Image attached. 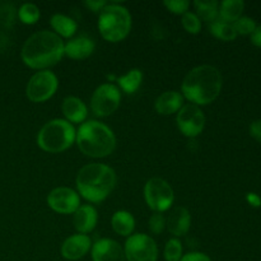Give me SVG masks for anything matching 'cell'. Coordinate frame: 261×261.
Returning <instances> with one entry per match:
<instances>
[{
	"mask_svg": "<svg viewBox=\"0 0 261 261\" xmlns=\"http://www.w3.org/2000/svg\"><path fill=\"white\" fill-rule=\"evenodd\" d=\"M64 41L51 31H38L33 33L22 47V60L28 68L36 70H48L60 63L64 58Z\"/></svg>",
	"mask_w": 261,
	"mask_h": 261,
	"instance_id": "cell-1",
	"label": "cell"
},
{
	"mask_svg": "<svg viewBox=\"0 0 261 261\" xmlns=\"http://www.w3.org/2000/svg\"><path fill=\"white\" fill-rule=\"evenodd\" d=\"M223 86L222 74L213 65H199L184 78L181 92L184 98L196 106H206L219 97Z\"/></svg>",
	"mask_w": 261,
	"mask_h": 261,
	"instance_id": "cell-2",
	"label": "cell"
},
{
	"mask_svg": "<svg viewBox=\"0 0 261 261\" xmlns=\"http://www.w3.org/2000/svg\"><path fill=\"white\" fill-rule=\"evenodd\" d=\"M76 193L93 204L102 203L114 191L116 172L103 163H89L79 170L75 178Z\"/></svg>",
	"mask_w": 261,
	"mask_h": 261,
	"instance_id": "cell-3",
	"label": "cell"
},
{
	"mask_svg": "<svg viewBox=\"0 0 261 261\" xmlns=\"http://www.w3.org/2000/svg\"><path fill=\"white\" fill-rule=\"evenodd\" d=\"M76 145L84 155L105 158L116 148V137L112 129L97 120H87L76 130Z\"/></svg>",
	"mask_w": 261,
	"mask_h": 261,
	"instance_id": "cell-4",
	"label": "cell"
},
{
	"mask_svg": "<svg viewBox=\"0 0 261 261\" xmlns=\"http://www.w3.org/2000/svg\"><path fill=\"white\" fill-rule=\"evenodd\" d=\"M132 14L122 5L109 3L98 15V30L102 38L116 43L125 40L132 31Z\"/></svg>",
	"mask_w": 261,
	"mask_h": 261,
	"instance_id": "cell-5",
	"label": "cell"
},
{
	"mask_svg": "<svg viewBox=\"0 0 261 261\" xmlns=\"http://www.w3.org/2000/svg\"><path fill=\"white\" fill-rule=\"evenodd\" d=\"M76 130L65 119L46 122L37 135V145L47 153H61L75 143Z\"/></svg>",
	"mask_w": 261,
	"mask_h": 261,
	"instance_id": "cell-6",
	"label": "cell"
},
{
	"mask_svg": "<svg viewBox=\"0 0 261 261\" xmlns=\"http://www.w3.org/2000/svg\"><path fill=\"white\" fill-rule=\"evenodd\" d=\"M144 199L147 205L154 213H165L172 206L175 194L167 181L160 177H153L145 184Z\"/></svg>",
	"mask_w": 261,
	"mask_h": 261,
	"instance_id": "cell-7",
	"label": "cell"
},
{
	"mask_svg": "<svg viewBox=\"0 0 261 261\" xmlns=\"http://www.w3.org/2000/svg\"><path fill=\"white\" fill-rule=\"evenodd\" d=\"M59 88V79L51 70H40L31 76L25 94L31 102L42 103L48 101Z\"/></svg>",
	"mask_w": 261,
	"mask_h": 261,
	"instance_id": "cell-8",
	"label": "cell"
},
{
	"mask_svg": "<svg viewBox=\"0 0 261 261\" xmlns=\"http://www.w3.org/2000/svg\"><path fill=\"white\" fill-rule=\"evenodd\" d=\"M121 103V92L112 83H103L94 89L91 98V110L97 117L114 114Z\"/></svg>",
	"mask_w": 261,
	"mask_h": 261,
	"instance_id": "cell-9",
	"label": "cell"
},
{
	"mask_svg": "<svg viewBox=\"0 0 261 261\" xmlns=\"http://www.w3.org/2000/svg\"><path fill=\"white\" fill-rule=\"evenodd\" d=\"M126 261H157L158 247L154 240L145 233L127 237L124 246Z\"/></svg>",
	"mask_w": 261,
	"mask_h": 261,
	"instance_id": "cell-10",
	"label": "cell"
},
{
	"mask_svg": "<svg viewBox=\"0 0 261 261\" xmlns=\"http://www.w3.org/2000/svg\"><path fill=\"white\" fill-rule=\"evenodd\" d=\"M176 124L181 134L188 138H196L205 127V115L196 105H184L177 112Z\"/></svg>",
	"mask_w": 261,
	"mask_h": 261,
	"instance_id": "cell-11",
	"label": "cell"
},
{
	"mask_svg": "<svg viewBox=\"0 0 261 261\" xmlns=\"http://www.w3.org/2000/svg\"><path fill=\"white\" fill-rule=\"evenodd\" d=\"M47 205L59 214H74L81 206V196L70 188H56L47 195Z\"/></svg>",
	"mask_w": 261,
	"mask_h": 261,
	"instance_id": "cell-12",
	"label": "cell"
},
{
	"mask_svg": "<svg viewBox=\"0 0 261 261\" xmlns=\"http://www.w3.org/2000/svg\"><path fill=\"white\" fill-rule=\"evenodd\" d=\"M91 254L93 261H126L124 247L111 239H101L94 242Z\"/></svg>",
	"mask_w": 261,
	"mask_h": 261,
	"instance_id": "cell-13",
	"label": "cell"
},
{
	"mask_svg": "<svg viewBox=\"0 0 261 261\" xmlns=\"http://www.w3.org/2000/svg\"><path fill=\"white\" fill-rule=\"evenodd\" d=\"M92 240L88 234L76 233L68 237L61 245V255L64 259L76 261L86 256L92 249Z\"/></svg>",
	"mask_w": 261,
	"mask_h": 261,
	"instance_id": "cell-14",
	"label": "cell"
},
{
	"mask_svg": "<svg viewBox=\"0 0 261 261\" xmlns=\"http://www.w3.org/2000/svg\"><path fill=\"white\" fill-rule=\"evenodd\" d=\"M96 50V43L91 37L78 36L73 37L64 45V55L73 60H84Z\"/></svg>",
	"mask_w": 261,
	"mask_h": 261,
	"instance_id": "cell-15",
	"label": "cell"
},
{
	"mask_svg": "<svg viewBox=\"0 0 261 261\" xmlns=\"http://www.w3.org/2000/svg\"><path fill=\"white\" fill-rule=\"evenodd\" d=\"M166 227L176 239L188 234L191 227L190 212L184 206H177V208L172 209L166 218Z\"/></svg>",
	"mask_w": 261,
	"mask_h": 261,
	"instance_id": "cell-16",
	"label": "cell"
},
{
	"mask_svg": "<svg viewBox=\"0 0 261 261\" xmlns=\"http://www.w3.org/2000/svg\"><path fill=\"white\" fill-rule=\"evenodd\" d=\"M97 222H98V214H97L96 208L91 204H83L74 213L73 223L78 233H91L96 228Z\"/></svg>",
	"mask_w": 261,
	"mask_h": 261,
	"instance_id": "cell-17",
	"label": "cell"
},
{
	"mask_svg": "<svg viewBox=\"0 0 261 261\" xmlns=\"http://www.w3.org/2000/svg\"><path fill=\"white\" fill-rule=\"evenodd\" d=\"M61 111H63L66 121H69L70 124H83L84 121H87V116H88L87 105L81 98L74 96L65 97L63 99Z\"/></svg>",
	"mask_w": 261,
	"mask_h": 261,
	"instance_id": "cell-18",
	"label": "cell"
},
{
	"mask_svg": "<svg viewBox=\"0 0 261 261\" xmlns=\"http://www.w3.org/2000/svg\"><path fill=\"white\" fill-rule=\"evenodd\" d=\"M184 98L182 94L180 92L176 91H167L163 92L161 96L157 97L154 102V109L155 111L160 115H173L177 114L180 111L181 107L184 106Z\"/></svg>",
	"mask_w": 261,
	"mask_h": 261,
	"instance_id": "cell-19",
	"label": "cell"
},
{
	"mask_svg": "<svg viewBox=\"0 0 261 261\" xmlns=\"http://www.w3.org/2000/svg\"><path fill=\"white\" fill-rule=\"evenodd\" d=\"M112 229L122 237H130L135 229V219L127 211H117L112 214Z\"/></svg>",
	"mask_w": 261,
	"mask_h": 261,
	"instance_id": "cell-20",
	"label": "cell"
},
{
	"mask_svg": "<svg viewBox=\"0 0 261 261\" xmlns=\"http://www.w3.org/2000/svg\"><path fill=\"white\" fill-rule=\"evenodd\" d=\"M50 24L53 27L54 33H56L60 38H69L70 40L78 30V24H76L75 20L65 14H54L51 17Z\"/></svg>",
	"mask_w": 261,
	"mask_h": 261,
	"instance_id": "cell-21",
	"label": "cell"
},
{
	"mask_svg": "<svg viewBox=\"0 0 261 261\" xmlns=\"http://www.w3.org/2000/svg\"><path fill=\"white\" fill-rule=\"evenodd\" d=\"M245 3L242 0H224L219 3L218 18L227 23L233 24L239 18L242 17Z\"/></svg>",
	"mask_w": 261,
	"mask_h": 261,
	"instance_id": "cell-22",
	"label": "cell"
},
{
	"mask_svg": "<svg viewBox=\"0 0 261 261\" xmlns=\"http://www.w3.org/2000/svg\"><path fill=\"white\" fill-rule=\"evenodd\" d=\"M116 81L117 84H119V89H121L126 94H133L142 86L143 73L140 69H130L125 75L119 76Z\"/></svg>",
	"mask_w": 261,
	"mask_h": 261,
	"instance_id": "cell-23",
	"label": "cell"
},
{
	"mask_svg": "<svg viewBox=\"0 0 261 261\" xmlns=\"http://www.w3.org/2000/svg\"><path fill=\"white\" fill-rule=\"evenodd\" d=\"M208 30L211 32V35H213L218 40L226 41V42L234 41L237 37V33L234 31L233 24L224 22V20L219 19V18H217L212 23H208Z\"/></svg>",
	"mask_w": 261,
	"mask_h": 261,
	"instance_id": "cell-24",
	"label": "cell"
},
{
	"mask_svg": "<svg viewBox=\"0 0 261 261\" xmlns=\"http://www.w3.org/2000/svg\"><path fill=\"white\" fill-rule=\"evenodd\" d=\"M194 7H195L196 13L199 19L205 20L206 23H212L218 18V10H219V3L216 0H208V2H194Z\"/></svg>",
	"mask_w": 261,
	"mask_h": 261,
	"instance_id": "cell-25",
	"label": "cell"
},
{
	"mask_svg": "<svg viewBox=\"0 0 261 261\" xmlns=\"http://www.w3.org/2000/svg\"><path fill=\"white\" fill-rule=\"evenodd\" d=\"M18 17H19L20 22L31 25L37 23V20L41 17V13L36 4H33V3H24L19 8V10H18Z\"/></svg>",
	"mask_w": 261,
	"mask_h": 261,
	"instance_id": "cell-26",
	"label": "cell"
},
{
	"mask_svg": "<svg viewBox=\"0 0 261 261\" xmlns=\"http://www.w3.org/2000/svg\"><path fill=\"white\" fill-rule=\"evenodd\" d=\"M182 244L178 239H171L168 240L167 244L165 246V255L166 261H180L182 257Z\"/></svg>",
	"mask_w": 261,
	"mask_h": 261,
	"instance_id": "cell-27",
	"label": "cell"
},
{
	"mask_svg": "<svg viewBox=\"0 0 261 261\" xmlns=\"http://www.w3.org/2000/svg\"><path fill=\"white\" fill-rule=\"evenodd\" d=\"M181 23H182L184 30L188 33H191V35H198L201 30V20L199 19V17L195 13H185V14L182 15Z\"/></svg>",
	"mask_w": 261,
	"mask_h": 261,
	"instance_id": "cell-28",
	"label": "cell"
},
{
	"mask_svg": "<svg viewBox=\"0 0 261 261\" xmlns=\"http://www.w3.org/2000/svg\"><path fill=\"white\" fill-rule=\"evenodd\" d=\"M233 28L234 31H236L237 36H251L252 32L255 31V28H256V22H255L252 18L244 17V15H242L241 18H239V19L233 23Z\"/></svg>",
	"mask_w": 261,
	"mask_h": 261,
	"instance_id": "cell-29",
	"label": "cell"
},
{
	"mask_svg": "<svg viewBox=\"0 0 261 261\" xmlns=\"http://www.w3.org/2000/svg\"><path fill=\"white\" fill-rule=\"evenodd\" d=\"M163 5L167 8L168 12L177 15H184L189 12L190 2H188V0H165Z\"/></svg>",
	"mask_w": 261,
	"mask_h": 261,
	"instance_id": "cell-30",
	"label": "cell"
},
{
	"mask_svg": "<svg viewBox=\"0 0 261 261\" xmlns=\"http://www.w3.org/2000/svg\"><path fill=\"white\" fill-rule=\"evenodd\" d=\"M150 232L154 234H161L166 228V217L163 213H153L148 222Z\"/></svg>",
	"mask_w": 261,
	"mask_h": 261,
	"instance_id": "cell-31",
	"label": "cell"
},
{
	"mask_svg": "<svg viewBox=\"0 0 261 261\" xmlns=\"http://www.w3.org/2000/svg\"><path fill=\"white\" fill-rule=\"evenodd\" d=\"M180 261H212L211 257L208 256L204 252H199V251H193V252H188V254L182 255Z\"/></svg>",
	"mask_w": 261,
	"mask_h": 261,
	"instance_id": "cell-32",
	"label": "cell"
},
{
	"mask_svg": "<svg viewBox=\"0 0 261 261\" xmlns=\"http://www.w3.org/2000/svg\"><path fill=\"white\" fill-rule=\"evenodd\" d=\"M107 4H109V3L103 2V0H87V2H84V5H86L89 10H92V12L94 13L101 12Z\"/></svg>",
	"mask_w": 261,
	"mask_h": 261,
	"instance_id": "cell-33",
	"label": "cell"
},
{
	"mask_svg": "<svg viewBox=\"0 0 261 261\" xmlns=\"http://www.w3.org/2000/svg\"><path fill=\"white\" fill-rule=\"evenodd\" d=\"M249 132L250 135H251L255 140L261 143V120H255V121H252L251 124H250Z\"/></svg>",
	"mask_w": 261,
	"mask_h": 261,
	"instance_id": "cell-34",
	"label": "cell"
},
{
	"mask_svg": "<svg viewBox=\"0 0 261 261\" xmlns=\"http://www.w3.org/2000/svg\"><path fill=\"white\" fill-rule=\"evenodd\" d=\"M246 200L247 203H249L251 206H254V208H260L261 206V198L257 195V194L249 193L246 195Z\"/></svg>",
	"mask_w": 261,
	"mask_h": 261,
	"instance_id": "cell-35",
	"label": "cell"
},
{
	"mask_svg": "<svg viewBox=\"0 0 261 261\" xmlns=\"http://www.w3.org/2000/svg\"><path fill=\"white\" fill-rule=\"evenodd\" d=\"M250 37H251L252 45L256 46V47H261V24L256 25V28H255V31Z\"/></svg>",
	"mask_w": 261,
	"mask_h": 261,
	"instance_id": "cell-36",
	"label": "cell"
}]
</instances>
